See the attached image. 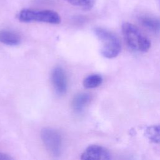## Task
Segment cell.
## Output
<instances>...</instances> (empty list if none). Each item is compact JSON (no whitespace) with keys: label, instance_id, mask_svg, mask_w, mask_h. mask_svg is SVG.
Segmentation results:
<instances>
[{"label":"cell","instance_id":"3","mask_svg":"<svg viewBox=\"0 0 160 160\" xmlns=\"http://www.w3.org/2000/svg\"><path fill=\"white\" fill-rule=\"evenodd\" d=\"M18 19L23 22H41L52 24H57L61 22L59 14L52 10L36 11L29 9H24L18 14Z\"/></svg>","mask_w":160,"mask_h":160},{"label":"cell","instance_id":"14","mask_svg":"<svg viewBox=\"0 0 160 160\" xmlns=\"http://www.w3.org/2000/svg\"><path fill=\"white\" fill-rule=\"evenodd\" d=\"M158 3H159V9H160V0H158Z\"/></svg>","mask_w":160,"mask_h":160},{"label":"cell","instance_id":"10","mask_svg":"<svg viewBox=\"0 0 160 160\" xmlns=\"http://www.w3.org/2000/svg\"><path fill=\"white\" fill-rule=\"evenodd\" d=\"M144 135L150 141L160 143V124L148 126L145 129Z\"/></svg>","mask_w":160,"mask_h":160},{"label":"cell","instance_id":"2","mask_svg":"<svg viewBox=\"0 0 160 160\" xmlns=\"http://www.w3.org/2000/svg\"><path fill=\"white\" fill-rule=\"evenodd\" d=\"M94 32L101 42V53L104 57L111 59L119 54L121 49V42L114 32L100 27L95 28Z\"/></svg>","mask_w":160,"mask_h":160},{"label":"cell","instance_id":"7","mask_svg":"<svg viewBox=\"0 0 160 160\" xmlns=\"http://www.w3.org/2000/svg\"><path fill=\"white\" fill-rule=\"evenodd\" d=\"M138 19L141 25L148 30L154 33L160 32V18L149 14H142L139 16Z\"/></svg>","mask_w":160,"mask_h":160},{"label":"cell","instance_id":"12","mask_svg":"<svg viewBox=\"0 0 160 160\" xmlns=\"http://www.w3.org/2000/svg\"><path fill=\"white\" fill-rule=\"evenodd\" d=\"M70 4L80 8L83 10L89 11L91 9L95 3V0H64Z\"/></svg>","mask_w":160,"mask_h":160},{"label":"cell","instance_id":"11","mask_svg":"<svg viewBox=\"0 0 160 160\" xmlns=\"http://www.w3.org/2000/svg\"><path fill=\"white\" fill-rule=\"evenodd\" d=\"M102 82V78L98 74H92L88 76L83 80V86L87 89L96 88L99 86Z\"/></svg>","mask_w":160,"mask_h":160},{"label":"cell","instance_id":"13","mask_svg":"<svg viewBox=\"0 0 160 160\" xmlns=\"http://www.w3.org/2000/svg\"><path fill=\"white\" fill-rule=\"evenodd\" d=\"M12 159L13 158L9 155L4 152H0V160H9Z\"/></svg>","mask_w":160,"mask_h":160},{"label":"cell","instance_id":"5","mask_svg":"<svg viewBox=\"0 0 160 160\" xmlns=\"http://www.w3.org/2000/svg\"><path fill=\"white\" fill-rule=\"evenodd\" d=\"M111 158L110 152L104 147L92 144L86 148L81 159L84 160H108Z\"/></svg>","mask_w":160,"mask_h":160},{"label":"cell","instance_id":"9","mask_svg":"<svg viewBox=\"0 0 160 160\" xmlns=\"http://www.w3.org/2000/svg\"><path fill=\"white\" fill-rule=\"evenodd\" d=\"M21 36L16 32L8 30L0 31V42L9 46H16L20 44Z\"/></svg>","mask_w":160,"mask_h":160},{"label":"cell","instance_id":"4","mask_svg":"<svg viewBox=\"0 0 160 160\" xmlns=\"http://www.w3.org/2000/svg\"><path fill=\"white\" fill-rule=\"evenodd\" d=\"M41 138L46 148L51 154L55 156L60 155L62 138L57 130L51 128H44L41 131Z\"/></svg>","mask_w":160,"mask_h":160},{"label":"cell","instance_id":"1","mask_svg":"<svg viewBox=\"0 0 160 160\" xmlns=\"http://www.w3.org/2000/svg\"><path fill=\"white\" fill-rule=\"evenodd\" d=\"M122 33L127 45L133 51L144 52L151 47V41L134 24L124 22L122 25Z\"/></svg>","mask_w":160,"mask_h":160},{"label":"cell","instance_id":"8","mask_svg":"<svg viewBox=\"0 0 160 160\" xmlns=\"http://www.w3.org/2000/svg\"><path fill=\"white\" fill-rule=\"evenodd\" d=\"M91 96L87 92H79L76 94L72 101V108L76 112H82L89 103Z\"/></svg>","mask_w":160,"mask_h":160},{"label":"cell","instance_id":"6","mask_svg":"<svg viewBox=\"0 0 160 160\" xmlns=\"http://www.w3.org/2000/svg\"><path fill=\"white\" fill-rule=\"evenodd\" d=\"M51 81L56 92L59 94L66 93L68 88V79L64 70L61 67H56L52 71Z\"/></svg>","mask_w":160,"mask_h":160}]
</instances>
